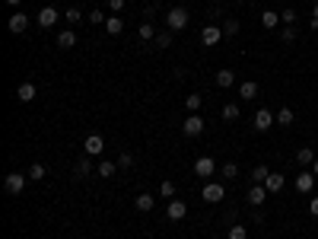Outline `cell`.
Returning <instances> with one entry per match:
<instances>
[{
	"label": "cell",
	"mask_w": 318,
	"mask_h": 239,
	"mask_svg": "<svg viewBox=\"0 0 318 239\" xmlns=\"http://www.w3.org/2000/svg\"><path fill=\"white\" fill-rule=\"evenodd\" d=\"M223 118H226V122H236V118H239V106H236V102H226V106H223Z\"/></svg>",
	"instance_id": "obj_28"
},
{
	"label": "cell",
	"mask_w": 318,
	"mask_h": 239,
	"mask_svg": "<svg viewBox=\"0 0 318 239\" xmlns=\"http://www.w3.org/2000/svg\"><path fill=\"white\" fill-rule=\"evenodd\" d=\"M268 176H271L268 166H255V169H252V182H255V185H264V182H268Z\"/></svg>",
	"instance_id": "obj_23"
},
{
	"label": "cell",
	"mask_w": 318,
	"mask_h": 239,
	"mask_svg": "<svg viewBox=\"0 0 318 239\" xmlns=\"http://www.w3.org/2000/svg\"><path fill=\"white\" fill-rule=\"evenodd\" d=\"M166 214H169V220H185V214H188V204H185V201H178V198H172Z\"/></svg>",
	"instance_id": "obj_12"
},
{
	"label": "cell",
	"mask_w": 318,
	"mask_h": 239,
	"mask_svg": "<svg viewBox=\"0 0 318 239\" xmlns=\"http://www.w3.org/2000/svg\"><path fill=\"white\" fill-rule=\"evenodd\" d=\"M159 192H162V198H169V201L175 198V185H172V182H162V185H159Z\"/></svg>",
	"instance_id": "obj_33"
},
{
	"label": "cell",
	"mask_w": 318,
	"mask_h": 239,
	"mask_svg": "<svg viewBox=\"0 0 318 239\" xmlns=\"http://www.w3.org/2000/svg\"><path fill=\"white\" fill-rule=\"evenodd\" d=\"M35 22L41 26V29H51V26L57 22V10H54V6H41L38 16H35Z\"/></svg>",
	"instance_id": "obj_9"
},
{
	"label": "cell",
	"mask_w": 318,
	"mask_h": 239,
	"mask_svg": "<svg viewBox=\"0 0 318 239\" xmlns=\"http://www.w3.org/2000/svg\"><path fill=\"white\" fill-rule=\"evenodd\" d=\"M283 185H287L283 172H271V176H268V182H264V188H268L271 194H277V192H283Z\"/></svg>",
	"instance_id": "obj_13"
},
{
	"label": "cell",
	"mask_w": 318,
	"mask_h": 239,
	"mask_svg": "<svg viewBox=\"0 0 318 239\" xmlns=\"http://www.w3.org/2000/svg\"><path fill=\"white\" fill-rule=\"evenodd\" d=\"M105 29H108V36H121V29H124L121 13H111L108 20H105Z\"/></svg>",
	"instance_id": "obj_14"
},
{
	"label": "cell",
	"mask_w": 318,
	"mask_h": 239,
	"mask_svg": "<svg viewBox=\"0 0 318 239\" xmlns=\"http://www.w3.org/2000/svg\"><path fill=\"white\" fill-rule=\"evenodd\" d=\"M134 204H137V210H153V204H156V201H153L150 194H137Z\"/></svg>",
	"instance_id": "obj_29"
},
{
	"label": "cell",
	"mask_w": 318,
	"mask_h": 239,
	"mask_svg": "<svg viewBox=\"0 0 318 239\" xmlns=\"http://www.w3.org/2000/svg\"><path fill=\"white\" fill-rule=\"evenodd\" d=\"M182 131L188 134V138H197V134L204 131V118L201 115H188L185 122H182Z\"/></svg>",
	"instance_id": "obj_6"
},
{
	"label": "cell",
	"mask_w": 318,
	"mask_h": 239,
	"mask_svg": "<svg viewBox=\"0 0 318 239\" xmlns=\"http://www.w3.org/2000/svg\"><path fill=\"white\" fill-rule=\"evenodd\" d=\"M194 172L201 176V178H210L213 172H217V163H213V156H197V163H194Z\"/></svg>",
	"instance_id": "obj_7"
},
{
	"label": "cell",
	"mask_w": 318,
	"mask_h": 239,
	"mask_svg": "<svg viewBox=\"0 0 318 239\" xmlns=\"http://www.w3.org/2000/svg\"><path fill=\"white\" fill-rule=\"evenodd\" d=\"M25 182H29V176H22V172H10L3 178V188L10 192V194H19L22 188H25Z\"/></svg>",
	"instance_id": "obj_2"
},
{
	"label": "cell",
	"mask_w": 318,
	"mask_h": 239,
	"mask_svg": "<svg viewBox=\"0 0 318 239\" xmlns=\"http://www.w3.org/2000/svg\"><path fill=\"white\" fill-rule=\"evenodd\" d=\"M309 214H312V217H318V198H312V201H309Z\"/></svg>",
	"instance_id": "obj_42"
},
{
	"label": "cell",
	"mask_w": 318,
	"mask_h": 239,
	"mask_svg": "<svg viewBox=\"0 0 318 239\" xmlns=\"http://www.w3.org/2000/svg\"><path fill=\"white\" fill-rule=\"evenodd\" d=\"M312 20H318V0H315V6H312Z\"/></svg>",
	"instance_id": "obj_43"
},
{
	"label": "cell",
	"mask_w": 318,
	"mask_h": 239,
	"mask_svg": "<svg viewBox=\"0 0 318 239\" xmlns=\"http://www.w3.org/2000/svg\"><path fill=\"white\" fill-rule=\"evenodd\" d=\"M293 122H296L293 108H280V112H277V124H280V128H290Z\"/></svg>",
	"instance_id": "obj_24"
},
{
	"label": "cell",
	"mask_w": 318,
	"mask_h": 239,
	"mask_svg": "<svg viewBox=\"0 0 318 239\" xmlns=\"http://www.w3.org/2000/svg\"><path fill=\"white\" fill-rule=\"evenodd\" d=\"M6 29H10L13 36H19V32L29 29V16H25V13H13L10 20H6Z\"/></svg>",
	"instance_id": "obj_8"
},
{
	"label": "cell",
	"mask_w": 318,
	"mask_h": 239,
	"mask_svg": "<svg viewBox=\"0 0 318 239\" xmlns=\"http://www.w3.org/2000/svg\"><path fill=\"white\" fill-rule=\"evenodd\" d=\"M108 20V16H102V10H92L89 13V22H105Z\"/></svg>",
	"instance_id": "obj_40"
},
{
	"label": "cell",
	"mask_w": 318,
	"mask_h": 239,
	"mask_svg": "<svg viewBox=\"0 0 318 239\" xmlns=\"http://www.w3.org/2000/svg\"><path fill=\"white\" fill-rule=\"evenodd\" d=\"M64 20H67V22L73 26V22H80V20H83V13L76 10V6H70V10H67V16H64Z\"/></svg>",
	"instance_id": "obj_34"
},
{
	"label": "cell",
	"mask_w": 318,
	"mask_h": 239,
	"mask_svg": "<svg viewBox=\"0 0 318 239\" xmlns=\"http://www.w3.org/2000/svg\"><path fill=\"white\" fill-rule=\"evenodd\" d=\"M315 188V172H299L296 176V192L299 194H312Z\"/></svg>",
	"instance_id": "obj_10"
},
{
	"label": "cell",
	"mask_w": 318,
	"mask_h": 239,
	"mask_svg": "<svg viewBox=\"0 0 318 239\" xmlns=\"http://www.w3.org/2000/svg\"><path fill=\"white\" fill-rule=\"evenodd\" d=\"M229 239H248V230L242 224H236L233 230H229Z\"/></svg>",
	"instance_id": "obj_30"
},
{
	"label": "cell",
	"mask_w": 318,
	"mask_h": 239,
	"mask_svg": "<svg viewBox=\"0 0 318 239\" xmlns=\"http://www.w3.org/2000/svg\"><path fill=\"white\" fill-rule=\"evenodd\" d=\"M201 198L207 201V204H217V201L226 198V192H223L220 182H207V185H204V192H201Z\"/></svg>",
	"instance_id": "obj_3"
},
{
	"label": "cell",
	"mask_w": 318,
	"mask_h": 239,
	"mask_svg": "<svg viewBox=\"0 0 318 239\" xmlns=\"http://www.w3.org/2000/svg\"><path fill=\"white\" fill-rule=\"evenodd\" d=\"M185 102H188V108H191V112H197V108H201V102H204V96H197V92H194V96H188Z\"/></svg>",
	"instance_id": "obj_35"
},
{
	"label": "cell",
	"mask_w": 318,
	"mask_h": 239,
	"mask_svg": "<svg viewBox=\"0 0 318 239\" xmlns=\"http://www.w3.org/2000/svg\"><path fill=\"white\" fill-rule=\"evenodd\" d=\"M296 163H299V166H312V163H315L312 147H299V150H296Z\"/></svg>",
	"instance_id": "obj_19"
},
{
	"label": "cell",
	"mask_w": 318,
	"mask_h": 239,
	"mask_svg": "<svg viewBox=\"0 0 318 239\" xmlns=\"http://www.w3.org/2000/svg\"><path fill=\"white\" fill-rule=\"evenodd\" d=\"M239 176V166L236 163H226V166H223V178H236Z\"/></svg>",
	"instance_id": "obj_36"
},
{
	"label": "cell",
	"mask_w": 318,
	"mask_h": 239,
	"mask_svg": "<svg viewBox=\"0 0 318 239\" xmlns=\"http://www.w3.org/2000/svg\"><path fill=\"white\" fill-rule=\"evenodd\" d=\"M115 172H118V163H111V160H102L99 169H96V176H102V178H111Z\"/></svg>",
	"instance_id": "obj_22"
},
{
	"label": "cell",
	"mask_w": 318,
	"mask_h": 239,
	"mask_svg": "<svg viewBox=\"0 0 318 239\" xmlns=\"http://www.w3.org/2000/svg\"><path fill=\"white\" fill-rule=\"evenodd\" d=\"M57 45H61V48H73V45H76V36H73V29L61 32V36H57Z\"/></svg>",
	"instance_id": "obj_26"
},
{
	"label": "cell",
	"mask_w": 318,
	"mask_h": 239,
	"mask_svg": "<svg viewBox=\"0 0 318 239\" xmlns=\"http://www.w3.org/2000/svg\"><path fill=\"white\" fill-rule=\"evenodd\" d=\"M172 45V36H169V32H159V36H156V48H169Z\"/></svg>",
	"instance_id": "obj_37"
},
{
	"label": "cell",
	"mask_w": 318,
	"mask_h": 239,
	"mask_svg": "<svg viewBox=\"0 0 318 239\" xmlns=\"http://www.w3.org/2000/svg\"><path fill=\"white\" fill-rule=\"evenodd\" d=\"M280 38H283V42H293V38H296V29H293V26H283Z\"/></svg>",
	"instance_id": "obj_38"
},
{
	"label": "cell",
	"mask_w": 318,
	"mask_h": 239,
	"mask_svg": "<svg viewBox=\"0 0 318 239\" xmlns=\"http://www.w3.org/2000/svg\"><path fill=\"white\" fill-rule=\"evenodd\" d=\"M108 6H111V13H121L124 10V0H108Z\"/></svg>",
	"instance_id": "obj_41"
},
{
	"label": "cell",
	"mask_w": 318,
	"mask_h": 239,
	"mask_svg": "<svg viewBox=\"0 0 318 239\" xmlns=\"http://www.w3.org/2000/svg\"><path fill=\"white\" fill-rule=\"evenodd\" d=\"M236 83V70H217V86L220 90H229Z\"/></svg>",
	"instance_id": "obj_18"
},
{
	"label": "cell",
	"mask_w": 318,
	"mask_h": 239,
	"mask_svg": "<svg viewBox=\"0 0 318 239\" xmlns=\"http://www.w3.org/2000/svg\"><path fill=\"white\" fill-rule=\"evenodd\" d=\"M223 32H226V36H236V32H239V22H236V20H226V26H223Z\"/></svg>",
	"instance_id": "obj_39"
},
{
	"label": "cell",
	"mask_w": 318,
	"mask_h": 239,
	"mask_svg": "<svg viewBox=\"0 0 318 239\" xmlns=\"http://www.w3.org/2000/svg\"><path fill=\"white\" fill-rule=\"evenodd\" d=\"M25 176H29V178H32V182H41V178H45V176H48V169H45V166H41V163H35V166H29V172H25Z\"/></svg>",
	"instance_id": "obj_27"
},
{
	"label": "cell",
	"mask_w": 318,
	"mask_h": 239,
	"mask_svg": "<svg viewBox=\"0 0 318 239\" xmlns=\"http://www.w3.org/2000/svg\"><path fill=\"white\" fill-rule=\"evenodd\" d=\"M140 38L143 42H156V29H153V22H140Z\"/></svg>",
	"instance_id": "obj_25"
},
{
	"label": "cell",
	"mask_w": 318,
	"mask_h": 239,
	"mask_svg": "<svg viewBox=\"0 0 318 239\" xmlns=\"http://www.w3.org/2000/svg\"><path fill=\"white\" fill-rule=\"evenodd\" d=\"M239 96H242L245 102H252L258 96V83L255 80H245V83H239Z\"/></svg>",
	"instance_id": "obj_17"
},
{
	"label": "cell",
	"mask_w": 318,
	"mask_h": 239,
	"mask_svg": "<svg viewBox=\"0 0 318 239\" xmlns=\"http://www.w3.org/2000/svg\"><path fill=\"white\" fill-rule=\"evenodd\" d=\"M16 99H19V102H32V99H35V83H19V86H16Z\"/></svg>",
	"instance_id": "obj_15"
},
{
	"label": "cell",
	"mask_w": 318,
	"mask_h": 239,
	"mask_svg": "<svg viewBox=\"0 0 318 239\" xmlns=\"http://www.w3.org/2000/svg\"><path fill=\"white\" fill-rule=\"evenodd\" d=\"M92 156H83V160H76V166H73V172H76V178H86L92 172V163H89Z\"/></svg>",
	"instance_id": "obj_20"
},
{
	"label": "cell",
	"mask_w": 318,
	"mask_h": 239,
	"mask_svg": "<svg viewBox=\"0 0 318 239\" xmlns=\"http://www.w3.org/2000/svg\"><path fill=\"white\" fill-rule=\"evenodd\" d=\"M252 124H255V131H268V128L277 124V118H274V112H268V108H258Z\"/></svg>",
	"instance_id": "obj_5"
},
{
	"label": "cell",
	"mask_w": 318,
	"mask_h": 239,
	"mask_svg": "<svg viewBox=\"0 0 318 239\" xmlns=\"http://www.w3.org/2000/svg\"><path fill=\"white\" fill-rule=\"evenodd\" d=\"M268 188H264V185H252V188H248V204H252V208H261L264 201H268Z\"/></svg>",
	"instance_id": "obj_11"
},
{
	"label": "cell",
	"mask_w": 318,
	"mask_h": 239,
	"mask_svg": "<svg viewBox=\"0 0 318 239\" xmlns=\"http://www.w3.org/2000/svg\"><path fill=\"white\" fill-rule=\"evenodd\" d=\"M220 38H223V29H217V26H207V29L201 32V42H204V45H217Z\"/></svg>",
	"instance_id": "obj_16"
},
{
	"label": "cell",
	"mask_w": 318,
	"mask_h": 239,
	"mask_svg": "<svg viewBox=\"0 0 318 239\" xmlns=\"http://www.w3.org/2000/svg\"><path fill=\"white\" fill-rule=\"evenodd\" d=\"M166 26H169L172 32H182L185 26H188V10H185V6H172L169 16H166Z\"/></svg>",
	"instance_id": "obj_1"
},
{
	"label": "cell",
	"mask_w": 318,
	"mask_h": 239,
	"mask_svg": "<svg viewBox=\"0 0 318 239\" xmlns=\"http://www.w3.org/2000/svg\"><path fill=\"white\" fill-rule=\"evenodd\" d=\"M261 26H264V29H277V26H280V13L264 10V13H261Z\"/></svg>",
	"instance_id": "obj_21"
},
{
	"label": "cell",
	"mask_w": 318,
	"mask_h": 239,
	"mask_svg": "<svg viewBox=\"0 0 318 239\" xmlns=\"http://www.w3.org/2000/svg\"><path fill=\"white\" fill-rule=\"evenodd\" d=\"M115 163H118V169H131V166H134V156H131V153H121Z\"/></svg>",
	"instance_id": "obj_31"
},
{
	"label": "cell",
	"mask_w": 318,
	"mask_h": 239,
	"mask_svg": "<svg viewBox=\"0 0 318 239\" xmlns=\"http://www.w3.org/2000/svg\"><path fill=\"white\" fill-rule=\"evenodd\" d=\"M312 172H315V178H318V156H315V163H312Z\"/></svg>",
	"instance_id": "obj_44"
},
{
	"label": "cell",
	"mask_w": 318,
	"mask_h": 239,
	"mask_svg": "<svg viewBox=\"0 0 318 239\" xmlns=\"http://www.w3.org/2000/svg\"><path fill=\"white\" fill-rule=\"evenodd\" d=\"M6 4H10V6H19V4H22V0H6Z\"/></svg>",
	"instance_id": "obj_45"
},
{
	"label": "cell",
	"mask_w": 318,
	"mask_h": 239,
	"mask_svg": "<svg viewBox=\"0 0 318 239\" xmlns=\"http://www.w3.org/2000/svg\"><path fill=\"white\" fill-rule=\"evenodd\" d=\"M280 22H283V26H293V22H296V10H290V6H287V10L280 13Z\"/></svg>",
	"instance_id": "obj_32"
},
{
	"label": "cell",
	"mask_w": 318,
	"mask_h": 239,
	"mask_svg": "<svg viewBox=\"0 0 318 239\" xmlns=\"http://www.w3.org/2000/svg\"><path fill=\"white\" fill-rule=\"evenodd\" d=\"M102 150H105V140H102L99 134H89V138L83 140V153H86V156H102Z\"/></svg>",
	"instance_id": "obj_4"
}]
</instances>
